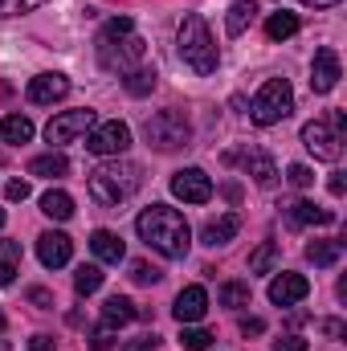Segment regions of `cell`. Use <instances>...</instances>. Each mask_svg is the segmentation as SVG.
Instances as JSON below:
<instances>
[{
    "instance_id": "obj_1",
    "label": "cell",
    "mask_w": 347,
    "mask_h": 351,
    "mask_svg": "<svg viewBox=\"0 0 347 351\" xmlns=\"http://www.w3.org/2000/svg\"><path fill=\"white\" fill-rule=\"evenodd\" d=\"M135 229H139V237H143L156 254H164V258H172V262H180V258L188 254V245H192L188 221H184L176 208H168V204L143 208L139 221H135Z\"/></svg>"
},
{
    "instance_id": "obj_2",
    "label": "cell",
    "mask_w": 347,
    "mask_h": 351,
    "mask_svg": "<svg viewBox=\"0 0 347 351\" xmlns=\"http://www.w3.org/2000/svg\"><path fill=\"white\" fill-rule=\"evenodd\" d=\"M98 62L110 74L115 70L127 74V70H135L143 62V37H135V21L131 16H115L102 29V37H98Z\"/></svg>"
},
{
    "instance_id": "obj_3",
    "label": "cell",
    "mask_w": 347,
    "mask_h": 351,
    "mask_svg": "<svg viewBox=\"0 0 347 351\" xmlns=\"http://www.w3.org/2000/svg\"><path fill=\"white\" fill-rule=\"evenodd\" d=\"M139 168L135 164H127V160H115V164H102V168H94L86 180L90 196L102 204V208H119L135 188H139Z\"/></svg>"
},
{
    "instance_id": "obj_4",
    "label": "cell",
    "mask_w": 347,
    "mask_h": 351,
    "mask_svg": "<svg viewBox=\"0 0 347 351\" xmlns=\"http://www.w3.org/2000/svg\"><path fill=\"white\" fill-rule=\"evenodd\" d=\"M180 58H184V66L188 70H196L200 78H208V74H217V45H213V33H208V25H204V16H196V12H188L184 21H180Z\"/></svg>"
},
{
    "instance_id": "obj_5",
    "label": "cell",
    "mask_w": 347,
    "mask_h": 351,
    "mask_svg": "<svg viewBox=\"0 0 347 351\" xmlns=\"http://www.w3.org/2000/svg\"><path fill=\"white\" fill-rule=\"evenodd\" d=\"M290 110H294V90H290V82H286V78H270V82L258 90L250 114H254L258 127H274V123H282Z\"/></svg>"
},
{
    "instance_id": "obj_6",
    "label": "cell",
    "mask_w": 347,
    "mask_h": 351,
    "mask_svg": "<svg viewBox=\"0 0 347 351\" xmlns=\"http://www.w3.org/2000/svg\"><path fill=\"white\" fill-rule=\"evenodd\" d=\"M143 135H147L152 147H160V152H176V147H188L192 127H188V119H184L180 110H160V114H152V119L143 123Z\"/></svg>"
},
{
    "instance_id": "obj_7",
    "label": "cell",
    "mask_w": 347,
    "mask_h": 351,
    "mask_svg": "<svg viewBox=\"0 0 347 351\" xmlns=\"http://www.w3.org/2000/svg\"><path fill=\"white\" fill-rule=\"evenodd\" d=\"M302 143H307V152H311L315 160L335 164V160H339V152H344V131H339L331 119H315V123H307V127H302Z\"/></svg>"
},
{
    "instance_id": "obj_8",
    "label": "cell",
    "mask_w": 347,
    "mask_h": 351,
    "mask_svg": "<svg viewBox=\"0 0 347 351\" xmlns=\"http://www.w3.org/2000/svg\"><path fill=\"white\" fill-rule=\"evenodd\" d=\"M131 147V127L127 123H119V119H110V123H94L86 131V152L94 156H123Z\"/></svg>"
},
{
    "instance_id": "obj_9",
    "label": "cell",
    "mask_w": 347,
    "mask_h": 351,
    "mask_svg": "<svg viewBox=\"0 0 347 351\" xmlns=\"http://www.w3.org/2000/svg\"><path fill=\"white\" fill-rule=\"evenodd\" d=\"M94 123H98V119H94V110H62L58 119H49V127H45V139H49L53 147H62V143H74L78 135H86Z\"/></svg>"
},
{
    "instance_id": "obj_10",
    "label": "cell",
    "mask_w": 347,
    "mask_h": 351,
    "mask_svg": "<svg viewBox=\"0 0 347 351\" xmlns=\"http://www.w3.org/2000/svg\"><path fill=\"white\" fill-rule=\"evenodd\" d=\"M172 192L184 204H204V200H213V180L200 168H180L172 176Z\"/></svg>"
},
{
    "instance_id": "obj_11",
    "label": "cell",
    "mask_w": 347,
    "mask_h": 351,
    "mask_svg": "<svg viewBox=\"0 0 347 351\" xmlns=\"http://www.w3.org/2000/svg\"><path fill=\"white\" fill-rule=\"evenodd\" d=\"M335 82H339V53L331 45H323L315 53V66H311V90L315 94H331Z\"/></svg>"
},
{
    "instance_id": "obj_12",
    "label": "cell",
    "mask_w": 347,
    "mask_h": 351,
    "mask_svg": "<svg viewBox=\"0 0 347 351\" xmlns=\"http://www.w3.org/2000/svg\"><path fill=\"white\" fill-rule=\"evenodd\" d=\"M25 94H29L33 106H49V102H58V98L70 94V78L66 74H37V78H29Z\"/></svg>"
},
{
    "instance_id": "obj_13",
    "label": "cell",
    "mask_w": 347,
    "mask_h": 351,
    "mask_svg": "<svg viewBox=\"0 0 347 351\" xmlns=\"http://www.w3.org/2000/svg\"><path fill=\"white\" fill-rule=\"evenodd\" d=\"M311 294V282L302 278V274H278L274 282H270V302L274 306H294V302H302Z\"/></svg>"
},
{
    "instance_id": "obj_14",
    "label": "cell",
    "mask_w": 347,
    "mask_h": 351,
    "mask_svg": "<svg viewBox=\"0 0 347 351\" xmlns=\"http://www.w3.org/2000/svg\"><path fill=\"white\" fill-rule=\"evenodd\" d=\"M70 254H74V241L66 233H41L37 237V258H41L45 269H62L70 262Z\"/></svg>"
},
{
    "instance_id": "obj_15",
    "label": "cell",
    "mask_w": 347,
    "mask_h": 351,
    "mask_svg": "<svg viewBox=\"0 0 347 351\" xmlns=\"http://www.w3.org/2000/svg\"><path fill=\"white\" fill-rule=\"evenodd\" d=\"M204 311H208V294H204V286H184V290L176 294L172 315L180 319V323H200Z\"/></svg>"
},
{
    "instance_id": "obj_16",
    "label": "cell",
    "mask_w": 347,
    "mask_h": 351,
    "mask_svg": "<svg viewBox=\"0 0 347 351\" xmlns=\"http://www.w3.org/2000/svg\"><path fill=\"white\" fill-rule=\"evenodd\" d=\"M90 250H94L98 262H106V265H119L123 258H127L119 233H110V229H94V233H90Z\"/></svg>"
},
{
    "instance_id": "obj_17",
    "label": "cell",
    "mask_w": 347,
    "mask_h": 351,
    "mask_svg": "<svg viewBox=\"0 0 347 351\" xmlns=\"http://www.w3.org/2000/svg\"><path fill=\"white\" fill-rule=\"evenodd\" d=\"M286 221L290 225H331L335 213L331 208H319L315 200H294V204H286Z\"/></svg>"
},
{
    "instance_id": "obj_18",
    "label": "cell",
    "mask_w": 347,
    "mask_h": 351,
    "mask_svg": "<svg viewBox=\"0 0 347 351\" xmlns=\"http://www.w3.org/2000/svg\"><path fill=\"white\" fill-rule=\"evenodd\" d=\"M237 229H241V217H237V213H225V217H217V221H208V225H204V233H200V241L217 250V245H225V241H233V237H237Z\"/></svg>"
},
{
    "instance_id": "obj_19",
    "label": "cell",
    "mask_w": 347,
    "mask_h": 351,
    "mask_svg": "<svg viewBox=\"0 0 347 351\" xmlns=\"http://www.w3.org/2000/svg\"><path fill=\"white\" fill-rule=\"evenodd\" d=\"M135 315H139V311H135V302H131V298H123V294H110V298L102 302V327H106V331L127 327Z\"/></svg>"
},
{
    "instance_id": "obj_20",
    "label": "cell",
    "mask_w": 347,
    "mask_h": 351,
    "mask_svg": "<svg viewBox=\"0 0 347 351\" xmlns=\"http://www.w3.org/2000/svg\"><path fill=\"white\" fill-rule=\"evenodd\" d=\"M241 160H246V172L254 176L258 188H274V184H278V168H274V160H270L265 152H246Z\"/></svg>"
},
{
    "instance_id": "obj_21",
    "label": "cell",
    "mask_w": 347,
    "mask_h": 351,
    "mask_svg": "<svg viewBox=\"0 0 347 351\" xmlns=\"http://www.w3.org/2000/svg\"><path fill=\"white\" fill-rule=\"evenodd\" d=\"M41 213H45L49 221H70V217H74V200H70V192L49 188V192L41 196Z\"/></svg>"
},
{
    "instance_id": "obj_22",
    "label": "cell",
    "mask_w": 347,
    "mask_h": 351,
    "mask_svg": "<svg viewBox=\"0 0 347 351\" xmlns=\"http://www.w3.org/2000/svg\"><path fill=\"white\" fill-rule=\"evenodd\" d=\"M254 16H258V4H254V0H237V4L229 8V16H225V33H229V37H241V33L254 25Z\"/></svg>"
},
{
    "instance_id": "obj_23",
    "label": "cell",
    "mask_w": 347,
    "mask_h": 351,
    "mask_svg": "<svg viewBox=\"0 0 347 351\" xmlns=\"http://www.w3.org/2000/svg\"><path fill=\"white\" fill-rule=\"evenodd\" d=\"M70 172V160L62 152H49V156H33L29 160V176H45V180H58V176Z\"/></svg>"
},
{
    "instance_id": "obj_24",
    "label": "cell",
    "mask_w": 347,
    "mask_h": 351,
    "mask_svg": "<svg viewBox=\"0 0 347 351\" xmlns=\"http://www.w3.org/2000/svg\"><path fill=\"white\" fill-rule=\"evenodd\" d=\"M298 25H302L298 12H286V8H282V12H274V16L265 21V37H270V41H286V37L298 33Z\"/></svg>"
},
{
    "instance_id": "obj_25",
    "label": "cell",
    "mask_w": 347,
    "mask_h": 351,
    "mask_svg": "<svg viewBox=\"0 0 347 351\" xmlns=\"http://www.w3.org/2000/svg\"><path fill=\"white\" fill-rule=\"evenodd\" d=\"M0 139L4 143H29L33 139V123L25 114H4L0 119Z\"/></svg>"
},
{
    "instance_id": "obj_26",
    "label": "cell",
    "mask_w": 347,
    "mask_h": 351,
    "mask_svg": "<svg viewBox=\"0 0 347 351\" xmlns=\"http://www.w3.org/2000/svg\"><path fill=\"white\" fill-rule=\"evenodd\" d=\"M156 66H135V70H127V78H123V86L127 94H135V98H143V94H152L156 90Z\"/></svg>"
},
{
    "instance_id": "obj_27",
    "label": "cell",
    "mask_w": 347,
    "mask_h": 351,
    "mask_svg": "<svg viewBox=\"0 0 347 351\" xmlns=\"http://www.w3.org/2000/svg\"><path fill=\"white\" fill-rule=\"evenodd\" d=\"M217 302H221V306H229V311L250 306V282H225V286L217 290Z\"/></svg>"
},
{
    "instance_id": "obj_28",
    "label": "cell",
    "mask_w": 347,
    "mask_h": 351,
    "mask_svg": "<svg viewBox=\"0 0 347 351\" xmlns=\"http://www.w3.org/2000/svg\"><path fill=\"white\" fill-rule=\"evenodd\" d=\"M339 254H344V241H311L307 245V262L315 265H335Z\"/></svg>"
},
{
    "instance_id": "obj_29",
    "label": "cell",
    "mask_w": 347,
    "mask_h": 351,
    "mask_svg": "<svg viewBox=\"0 0 347 351\" xmlns=\"http://www.w3.org/2000/svg\"><path fill=\"white\" fill-rule=\"evenodd\" d=\"M274 265H278V245H274V241H261L258 250L250 254V269H254V274H270Z\"/></svg>"
},
{
    "instance_id": "obj_30",
    "label": "cell",
    "mask_w": 347,
    "mask_h": 351,
    "mask_svg": "<svg viewBox=\"0 0 347 351\" xmlns=\"http://www.w3.org/2000/svg\"><path fill=\"white\" fill-rule=\"evenodd\" d=\"M102 286V269L98 265H78V274H74V290L86 298V294H94Z\"/></svg>"
},
{
    "instance_id": "obj_31",
    "label": "cell",
    "mask_w": 347,
    "mask_h": 351,
    "mask_svg": "<svg viewBox=\"0 0 347 351\" xmlns=\"http://www.w3.org/2000/svg\"><path fill=\"white\" fill-rule=\"evenodd\" d=\"M208 343H213V335L204 327H184V335H180V348L184 351H208Z\"/></svg>"
},
{
    "instance_id": "obj_32",
    "label": "cell",
    "mask_w": 347,
    "mask_h": 351,
    "mask_svg": "<svg viewBox=\"0 0 347 351\" xmlns=\"http://www.w3.org/2000/svg\"><path fill=\"white\" fill-rule=\"evenodd\" d=\"M49 0H0V16H21V12H33Z\"/></svg>"
},
{
    "instance_id": "obj_33",
    "label": "cell",
    "mask_w": 347,
    "mask_h": 351,
    "mask_svg": "<svg viewBox=\"0 0 347 351\" xmlns=\"http://www.w3.org/2000/svg\"><path fill=\"white\" fill-rule=\"evenodd\" d=\"M131 278H135L139 286H156V282H160L164 274H160L156 265H147V262H131Z\"/></svg>"
},
{
    "instance_id": "obj_34",
    "label": "cell",
    "mask_w": 347,
    "mask_h": 351,
    "mask_svg": "<svg viewBox=\"0 0 347 351\" xmlns=\"http://www.w3.org/2000/svg\"><path fill=\"white\" fill-rule=\"evenodd\" d=\"M286 180H290L294 188H311V184H315V172H311L307 164H290V172H286Z\"/></svg>"
},
{
    "instance_id": "obj_35",
    "label": "cell",
    "mask_w": 347,
    "mask_h": 351,
    "mask_svg": "<svg viewBox=\"0 0 347 351\" xmlns=\"http://www.w3.org/2000/svg\"><path fill=\"white\" fill-rule=\"evenodd\" d=\"M274 351H311V348L298 335H282V339H274Z\"/></svg>"
},
{
    "instance_id": "obj_36",
    "label": "cell",
    "mask_w": 347,
    "mask_h": 351,
    "mask_svg": "<svg viewBox=\"0 0 347 351\" xmlns=\"http://www.w3.org/2000/svg\"><path fill=\"white\" fill-rule=\"evenodd\" d=\"M4 196H8V200H29V180H8Z\"/></svg>"
},
{
    "instance_id": "obj_37",
    "label": "cell",
    "mask_w": 347,
    "mask_h": 351,
    "mask_svg": "<svg viewBox=\"0 0 347 351\" xmlns=\"http://www.w3.org/2000/svg\"><path fill=\"white\" fill-rule=\"evenodd\" d=\"M29 302H33V306H41V311H49V306H53V294H49V290H41V286H33V290H29Z\"/></svg>"
},
{
    "instance_id": "obj_38",
    "label": "cell",
    "mask_w": 347,
    "mask_h": 351,
    "mask_svg": "<svg viewBox=\"0 0 347 351\" xmlns=\"http://www.w3.org/2000/svg\"><path fill=\"white\" fill-rule=\"evenodd\" d=\"M110 343H115V339H110V331H106V327H98V331L90 335V348H94V351H110Z\"/></svg>"
},
{
    "instance_id": "obj_39",
    "label": "cell",
    "mask_w": 347,
    "mask_h": 351,
    "mask_svg": "<svg viewBox=\"0 0 347 351\" xmlns=\"http://www.w3.org/2000/svg\"><path fill=\"white\" fill-rule=\"evenodd\" d=\"M261 331H265V323H261V319H254V315H246V319H241V335H246V339H250V335H261Z\"/></svg>"
},
{
    "instance_id": "obj_40",
    "label": "cell",
    "mask_w": 347,
    "mask_h": 351,
    "mask_svg": "<svg viewBox=\"0 0 347 351\" xmlns=\"http://www.w3.org/2000/svg\"><path fill=\"white\" fill-rule=\"evenodd\" d=\"M156 348H160V339H156V335H143V339H135V343H127L123 351H156Z\"/></svg>"
},
{
    "instance_id": "obj_41",
    "label": "cell",
    "mask_w": 347,
    "mask_h": 351,
    "mask_svg": "<svg viewBox=\"0 0 347 351\" xmlns=\"http://www.w3.org/2000/svg\"><path fill=\"white\" fill-rule=\"evenodd\" d=\"M12 278H16V262L0 258V286H12Z\"/></svg>"
},
{
    "instance_id": "obj_42",
    "label": "cell",
    "mask_w": 347,
    "mask_h": 351,
    "mask_svg": "<svg viewBox=\"0 0 347 351\" xmlns=\"http://www.w3.org/2000/svg\"><path fill=\"white\" fill-rule=\"evenodd\" d=\"M29 351H53V339L49 335H33L29 339Z\"/></svg>"
},
{
    "instance_id": "obj_43",
    "label": "cell",
    "mask_w": 347,
    "mask_h": 351,
    "mask_svg": "<svg viewBox=\"0 0 347 351\" xmlns=\"http://www.w3.org/2000/svg\"><path fill=\"white\" fill-rule=\"evenodd\" d=\"M323 335H331V339H339V335H344V323H335V319H327V323H323Z\"/></svg>"
},
{
    "instance_id": "obj_44",
    "label": "cell",
    "mask_w": 347,
    "mask_h": 351,
    "mask_svg": "<svg viewBox=\"0 0 347 351\" xmlns=\"http://www.w3.org/2000/svg\"><path fill=\"white\" fill-rule=\"evenodd\" d=\"M327 188H331V196H344V192H347V180H344V176H331V184H327Z\"/></svg>"
},
{
    "instance_id": "obj_45",
    "label": "cell",
    "mask_w": 347,
    "mask_h": 351,
    "mask_svg": "<svg viewBox=\"0 0 347 351\" xmlns=\"http://www.w3.org/2000/svg\"><path fill=\"white\" fill-rule=\"evenodd\" d=\"M307 8H331V4H339V0H302Z\"/></svg>"
},
{
    "instance_id": "obj_46",
    "label": "cell",
    "mask_w": 347,
    "mask_h": 351,
    "mask_svg": "<svg viewBox=\"0 0 347 351\" xmlns=\"http://www.w3.org/2000/svg\"><path fill=\"white\" fill-rule=\"evenodd\" d=\"M0 351H12V348H8V343H4V339H0Z\"/></svg>"
},
{
    "instance_id": "obj_47",
    "label": "cell",
    "mask_w": 347,
    "mask_h": 351,
    "mask_svg": "<svg viewBox=\"0 0 347 351\" xmlns=\"http://www.w3.org/2000/svg\"><path fill=\"white\" fill-rule=\"evenodd\" d=\"M0 229H4V208H0Z\"/></svg>"
},
{
    "instance_id": "obj_48",
    "label": "cell",
    "mask_w": 347,
    "mask_h": 351,
    "mask_svg": "<svg viewBox=\"0 0 347 351\" xmlns=\"http://www.w3.org/2000/svg\"><path fill=\"white\" fill-rule=\"evenodd\" d=\"M0 331H4V311H0Z\"/></svg>"
}]
</instances>
